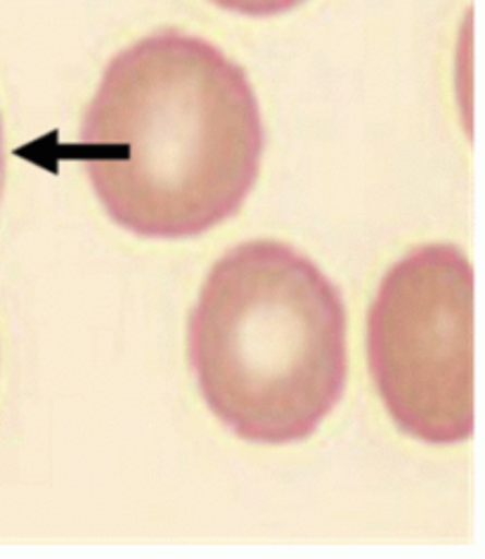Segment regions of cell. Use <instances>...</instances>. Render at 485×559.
Instances as JSON below:
<instances>
[{"label":"cell","mask_w":485,"mask_h":559,"mask_svg":"<svg viewBox=\"0 0 485 559\" xmlns=\"http://www.w3.org/2000/svg\"><path fill=\"white\" fill-rule=\"evenodd\" d=\"M263 147L244 69L209 40L163 29L107 64L72 152L117 226L185 240L240 212Z\"/></svg>","instance_id":"6da1fadb"},{"label":"cell","mask_w":485,"mask_h":559,"mask_svg":"<svg viewBox=\"0 0 485 559\" xmlns=\"http://www.w3.org/2000/svg\"><path fill=\"white\" fill-rule=\"evenodd\" d=\"M345 323L341 292L301 251L275 240L232 247L187 325L206 405L244 441L313 437L349 380Z\"/></svg>","instance_id":"7a4b0ae2"},{"label":"cell","mask_w":485,"mask_h":559,"mask_svg":"<svg viewBox=\"0 0 485 559\" xmlns=\"http://www.w3.org/2000/svg\"><path fill=\"white\" fill-rule=\"evenodd\" d=\"M369 372L398 429L434 445L471 439L474 269L454 245H426L381 280L367 320Z\"/></svg>","instance_id":"3957f363"},{"label":"cell","mask_w":485,"mask_h":559,"mask_svg":"<svg viewBox=\"0 0 485 559\" xmlns=\"http://www.w3.org/2000/svg\"><path fill=\"white\" fill-rule=\"evenodd\" d=\"M211 3L246 17H275L299 8L306 0H211Z\"/></svg>","instance_id":"277c9868"},{"label":"cell","mask_w":485,"mask_h":559,"mask_svg":"<svg viewBox=\"0 0 485 559\" xmlns=\"http://www.w3.org/2000/svg\"><path fill=\"white\" fill-rule=\"evenodd\" d=\"M5 183V152H3V121H0V198H3Z\"/></svg>","instance_id":"5b68a950"}]
</instances>
